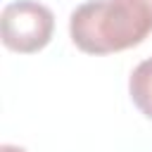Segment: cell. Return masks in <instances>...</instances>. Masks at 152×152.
I'll return each mask as SVG.
<instances>
[{
  "label": "cell",
  "mask_w": 152,
  "mask_h": 152,
  "mask_svg": "<svg viewBox=\"0 0 152 152\" xmlns=\"http://www.w3.org/2000/svg\"><path fill=\"white\" fill-rule=\"evenodd\" d=\"M152 33V0H88L69 17L71 43L86 55H112Z\"/></svg>",
  "instance_id": "6da1fadb"
},
{
  "label": "cell",
  "mask_w": 152,
  "mask_h": 152,
  "mask_svg": "<svg viewBox=\"0 0 152 152\" xmlns=\"http://www.w3.org/2000/svg\"><path fill=\"white\" fill-rule=\"evenodd\" d=\"M55 31V14L48 5L38 0H17L5 5L0 14V38L2 45L19 55L40 52Z\"/></svg>",
  "instance_id": "7a4b0ae2"
},
{
  "label": "cell",
  "mask_w": 152,
  "mask_h": 152,
  "mask_svg": "<svg viewBox=\"0 0 152 152\" xmlns=\"http://www.w3.org/2000/svg\"><path fill=\"white\" fill-rule=\"evenodd\" d=\"M128 95L133 104L152 121V57L142 59L128 76Z\"/></svg>",
  "instance_id": "3957f363"
},
{
  "label": "cell",
  "mask_w": 152,
  "mask_h": 152,
  "mask_svg": "<svg viewBox=\"0 0 152 152\" xmlns=\"http://www.w3.org/2000/svg\"><path fill=\"white\" fill-rule=\"evenodd\" d=\"M0 152H26V150L19 147V145H10V142H5V145H0Z\"/></svg>",
  "instance_id": "277c9868"
}]
</instances>
